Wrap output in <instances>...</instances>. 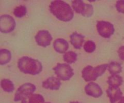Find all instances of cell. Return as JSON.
Instances as JSON below:
<instances>
[{
    "label": "cell",
    "mask_w": 124,
    "mask_h": 103,
    "mask_svg": "<svg viewBox=\"0 0 124 103\" xmlns=\"http://www.w3.org/2000/svg\"><path fill=\"white\" fill-rule=\"evenodd\" d=\"M51 13L59 20L70 21L74 17V12L71 6L65 1L55 0L51 2L49 6Z\"/></svg>",
    "instance_id": "1"
},
{
    "label": "cell",
    "mask_w": 124,
    "mask_h": 103,
    "mask_svg": "<svg viewBox=\"0 0 124 103\" xmlns=\"http://www.w3.org/2000/svg\"><path fill=\"white\" fill-rule=\"evenodd\" d=\"M18 67L19 71L24 74L36 75L42 71L43 67L39 60L24 56L18 59Z\"/></svg>",
    "instance_id": "2"
},
{
    "label": "cell",
    "mask_w": 124,
    "mask_h": 103,
    "mask_svg": "<svg viewBox=\"0 0 124 103\" xmlns=\"http://www.w3.org/2000/svg\"><path fill=\"white\" fill-rule=\"evenodd\" d=\"M108 69V64H104L96 67L87 65L82 70V77L86 82L96 81L105 73Z\"/></svg>",
    "instance_id": "3"
},
{
    "label": "cell",
    "mask_w": 124,
    "mask_h": 103,
    "mask_svg": "<svg viewBox=\"0 0 124 103\" xmlns=\"http://www.w3.org/2000/svg\"><path fill=\"white\" fill-rule=\"evenodd\" d=\"M53 70L56 75L57 78L62 81H69L74 75L73 69L67 63H58Z\"/></svg>",
    "instance_id": "4"
},
{
    "label": "cell",
    "mask_w": 124,
    "mask_h": 103,
    "mask_svg": "<svg viewBox=\"0 0 124 103\" xmlns=\"http://www.w3.org/2000/svg\"><path fill=\"white\" fill-rule=\"evenodd\" d=\"M36 87L33 84L25 83L21 85L16 91L14 96V101H22L36 91Z\"/></svg>",
    "instance_id": "5"
},
{
    "label": "cell",
    "mask_w": 124,
    "mask_h": 103,
    "mask_svg": "<svg viewBox=\"0 0 124 103\" xmlns=\"http://www.w3.org/2000/svg\"><path fill=\"white\" fill-rule=\"evenodd\" d=\"M96 28L99 35L104 38H110L115 31L113 24L105 21H98Z\"/></svg>",
    "instance_id": "6"
},
{
    "label": "cell",
    "mask_w": 124,
    "mask_h": 103,
    "mask_svg": "<svg viewBox=\"0 0 124 103\" xmlns=\"http://www.w3.org/2000/svg\"><path fill=\"white\" fill-rule=\"evenodd\" d=\"M16 21L9 15H2L0 16V31L2 33H8L15 30Z\"/></svg>",
    "instance_id": "7"
},
{
    "label": "cell",
    "mask_w": 124,
    "mask_h": 103,
    "mask_svg": "<svg viewBox=\"0 0 124 103\" xmlns=\"http://www.w3.org/2000/svg\"><path fill=\"white\" fill-rule=\"evenodd\" d=\"M35 41L38 46L46 47L50 46L53 38L50 33L46 30H39L35 36Z\"/></svg>",
    "instance_id": "8"
},
{
    "label": "cell",
    "mask_w": 124,
    "mask_h": 103,
    "mask_svg": "<svg viewBox=\"0 0 124 103\" xmlns=\"http://www.w3.org/2000/svg\"><path fill=\"white\" fill-rule=\"evenodd\" d=\"M84 90L87 95L95 98H99L103 94L102 89L101 86L94 82H90L86 85Z\"/></svg>",
    "instance_id": "9"
},
{
    "label": "cell",
    "mask_w": 124,
    "mask_h": 103,
    "mask_svg": "<svg viewBox=\"0 0 124 103\" xmlns=\"http://www.w3.org/2000/svg\"><path fill=\"white\" fill-rule=\"evenodd\" d=\"M61 82L60 79L57 77L51 76L44 81L42 83V86L43 88L46 89H50L52 90H58L59 89Z\"/></svg>",
    "instance_id": "10"
},
{
    "label": "cell",
    "mask_w": 124,
    "mask_h": 103,
    "mask_svg": "<svg viewBox=\"0 0 124 103\" xmlns=\"http://www.w3.org/2000/svg\"><path fill=\"white\" fill-rule=\"evenodd\" d=\"M106 92L108 97L110 99V103H116L123 96V93L119 87L109 86Z\"/></svg>",
    "instance_id": "11"
},
{
    "label": "cell",
    "mask_w": 124,
    "mask_h": 103,
    "mask_svg": "<svg viewBox=\"0 0 124 103\" xmlns=\"http://www.w3.org/2000/svg\"><path fill=\"white\" fill-rule=\"evenodd\" d=\"M53 47L56 52L59 53H66L69 48V44L67 41L62 38H58L54 40Z\"/></svg>",
    "instance_id": "12"
},
{
    "label": "cell",
    "mask_w": 124,
    "mask_h": 103,
    "mask_svg": "<svg viewBox=\"0 0 124 103\" xmlns=\"http://www.w3.org/2000/svg\"><path fill=\"white\" fill-rule=\"evenodd\" d=\"M70 42L71 45L76 49H81L82 47V44L84 42L85 36L81 34L78 33L76 32L73 33L70 36Z\"/></svg>",
    "instance_id": "13"
},
{
    "label": "cell",
    "mask_w": 124,
    "mask_h": 103,
    "mask_svg": "<svg viewBox=\"0 0 124 103\" xmlns=\"http://www.w3.org/2000/svg\"><path fill=\"white\" fill-rule=\"evenodd\" d=\"M21 103H45V99L41 95L33 93L23 99Z\"/></svg>",
    "instance_id": "14"
},
{
    "label": "cell",
    "mask_w": 124,
    "mask_h": 103,
    "mask_svg": "<svg viewBox=\"0 0 124 103\" xmlns=\"http://www.w3.org/2000/svg\"><path fill=\"white\" fill-rule=\"evenodd\" d=\"M123 78L119 75H111L108 78L107 83L110 87H119L123 84Z\"/></svg>",
    "instance_id": "15"
},
{
    "label": "cell",
    "mask_w": 124,
    "mask_h": 103,
    "mask_svg": "<svg viewBox=\"0 0 124 103\" xmlns=\"http://www.w3.org/2000/svg\"><path fill=\"white\" fill-rule=\"evenodd\" d=\"M12 59V53L8 50L1 48L0 50V65H4L9 63Z\"/></svg>",
    "instance_id": "16"
},
{
    "label": "cell",
    "mask_w": 124,
    "mask_h": 103,
    "mask_svg": "<svg viewBox=\"0 0 124 103\" xmlns=\"http://www.w3.org/2000/svg\"><path fill=\"white\" fill-rule=\"evenodd\" d=\"M108 70L112 75H118L119 73L122 72V67L120 63L112 61L108 64Z\"/></svg>",
    "instance_id": "17"
},
{
    "label": "cell",
    "mask_w": 124,
    "mask_h": 103,
    "mask_svg": "<svg viewBox=\"0 0 124 103\" xmlns=\"http://www.w3.org/2000/svg\"><path fill=\"white\" fill-rule=\"evenodd\" d=\"M71 4H72L73 9L76 13L82 15L85 9L87 4H85L84 1L81 0H75L71 2Z\"/></svg>",
    "instance_id": "18"
},
{
    "label": "cell",
    "mask_w": 124,
    "mask_h": 103,
    "mask_svg": "<svg viewBox=\"0 0 124 103\" xmlns=\"http://www.w3.org/2000/svg\"><path fill=\"white\" fill-rule=\"evenodd\" d=\"M1 86L4 91L8 93H12L15 90V86L13 82L8 79H3L1 80Z\"/></svg>",
    "instance_id": "19"
},
{
    "label": "cell",
    "mask_w": 124,
    "mask_h": 103,
    "mask_svg": "<svg viewBox=\"0 0 124 103\" xmlns=\"http://www.w3.org/2000/svg\"><path fill=\"white\" fill-rule=\"evenodd\" d=\"M77 57V53H75V52H72V51H69L64 53V55H63V59L64 61L66 62L69 64H71L75 63L76 61Z\"/></svg>",
    "instance_id": "20"
},
{
    "label": "cell",
    "mask_w": 124,
    "mask_h": 103,
    "mask_svg": "<svg viewBox=\"0 0 124 103\" xmlns=\"http://www.w3.org/2000/svg\"><path fill=\"white\" fill-rule=\"evenodd\" d=\"M27 13V8L25 6H19L15 8L13 14L16 18H21L24 17Z\"/></svg>",
    "instance_id": "21"
},
{
    "label": "cell",
    "mask_w": 124,
    "mask_h": 103,
    "mask_svg": "<svg viewBox=\"0 0 124 103\" xmlns=\"http://www.w3.org/2000/svg\"><path fill=\"white\" fill-rule=\"evenodd\" d=\"M96 46L94 42H93V41H90V40L86 41L84 45V49L88 53H92L94 52L96 50Z\"/></svg>",
    "instance_id": "22"
},
{
    "label": "cell",
    "mask_w": 124,
    "mask_h": 103,
    "mask_svg": "<svg viewBox=\"0 0 124 103\" xmlns=\"http://www.w3.org/2000/svg\"><path fill=\"white\" fill-rule=\"evenodd\" d=\"M93 12H94V10H93V6L92 4H87L85 9L84 12L82 13V15L84 17L90 18L93 15Z\"/></svg>",
    "instance_id": "23"
},
{
    "label": "cell",
    "mask_w": 124,
    "mask_h": 103,
    "mask_svg": "<svg viewBox=\"0 0 124 103\" xmlns=\"http://www.w3.org/2000/svg\"><path fill=\"white\" fill-rule=\"evenodd\" d=\"M116 7L117 12L124 13V0H119L116 2Z\"/></svg>",
    "instance_id": "24"
},
{
    "label": "cell",
    "mask_w": 124,
    "mask_h": 103,
    "mask_svg": "<svg viewBox=\"0 0 124 103\" xmlns=\"http://www.w3.org/2000/svg\"><path fill=\"white\" fill-rule=\"evenodd\" d=\"M119 57L121 60L124 61V46H121L117 50Z\"/></svg>",
    "instance_id": "25"
},
{
    "label": "cell",
    "mask_w": 124,
    "mask_h": 103,
    "mask_svg": "<svg viewBox=\"0 0 124 103\" xmlns=\"http://www.w3.org/2000/svg\"><path fill=\"white\" fill-rule=\"evenodd\" d=\"M116 103H124V96H122L119 101H117Z\"/></svg>",
    "instance_id": "26"
},
{
    "label": "cell",
    "mask_w": 124,
    "mask_h": 103,
    "mask_svg": "<svg viewBox=\"0 0 124 103\" xmlns=\"http://www.w3.org/2000/svg\"><path fill=\"white\" fill-rule=\"evenodd\" d=\"M70 103H81L78 101H71Z\"/></svg>",
    "instance_id": "27"
},
{
    "label": "cell",
    "mask_w": 124,
    "mask_h": 103,
    "mask_svg": "<svg viewBox=\"0 0 124 103\" xmlns=\"http://www.w3.org/2000/svg\"></svg>",
    "instance_id": "28"
}]
</instances>
